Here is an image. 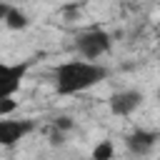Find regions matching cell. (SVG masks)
<instances>
[{
	"label": "cell",
	"mask_w": 160,
	"mask_h": 160,
	"mask_svg": "<svg viewBox=\"0 0 160 160\" xmlns=\"http://www.w3.org/2000/svg\"><path fill=\"white\" fill-rule=\"evenodd\" d=\"M110 70L95 60H68L60 62L52 70V85L58 95H78L85 92L90 88H95L98 82L108 80Z\"/></svg>",
	"instance_id": "1"
},
{
	"label": "cell",
	"mask_w": 160,
	"mask_h": 160,
	"mask_svg": "<svg viewBox=\"0 0 160 160\" xmlns=\"http://www.w3.org/2000/svg\"><path fill=\"white\" fill-rule=\"evenodd\" d=\"M75 48H78V52H80L82 60H98V58H102V55L110 52V48H112V35L105 32V30H100V28H92V30L78 35Z\"/></svg>",
	"instance_id": "2"
},
{
	"label": "cell",
	"mask_w": 160,
	"mask_h": 160,
	"mask_svg": "<svg viewBox=\"0 0 160 160\" xmlns=\"http://www.w3.org/2000/svg\"><path fill=\"white\" fill-rule=\"evenodd\" d=\"M30 65H32V60L0 62V100L12 98V95L20 90V85H22V80H25V75H28Z\"/></svg>",
	"instance_id": "3"
},
{
	"label": "cell",
	"mask_w": 160,
	"mask_h": 160,
	"mask_svg": "<svg viewBox=\"0 0 160 160\" xmlns=\"http://www.w3.org/2000/svg\"><path fill=\"white\" fill-rule=\"evenodd\" d=\"M32 130H35V122L30 118H20V120L0 118V145L2 148H12L20 140H25Z\"/></svg>",
	"instance_id": "4"
},
{
	"label": "cell",
	"mask_w": 160,
	"mask_h": 160,
	"mask_svg": "<svg viewBox=\"0 0 160 160\" xmlns=\"http://www.w3.org/2000/svg\"><path fill=\"white\" fill-rule=\"evenodd\" d=\"M142 100H145V95H142L140 90H120V92H112V95H110L108 105H110V112H112V115L128 118V115H132V112L142 105Z\"/></svg>",
	"instance_id": "5"
},
{
	"label": "cell",
	"mask_w": 160,
	"mask_h": 160,
	"mask_svg": "<svg viewBox=\"0 0 160 160\" xmlns=\"http://www.w3.org/2000/svg\"><path fill=\"white\" fill-rule=\"evenodd\" d=\"M158 145V132L155 130H148V128H135L128 138H125V148L130 155L135 158H145L155 150Z\"/></svg>",
	"instance_id": "6"
},
{
	"label": "cell",
	"mask_w": 160,
	"mask_h": 160,
	"mask_svg": "<svg viewBox=\"0 0 160 160\" xmlns=\"http://www.w3.org/2000/svg\"><path fill=\"white\" fill-rule=\"evenodd\" d=\"M10 30H25L28 25H30V18H28V12L25 10H20V8H12L10 5V10H8V15H5V20H2Z\"/></svg>",
	"instance_id": "7"
},
{
	"label": "cell",
	"mask_w": 160,
	"mask_h": 160,
	"mask_svg": "<svg viewBox=\"0 0 160 160\" xmlns=\"http://www.w3.org/2000/svg\"><path fill=\"white\" fill-rule=\"evenodd\" d=\"M112 155H115V145H112L110 140H100V142L92 148L90 160H112Z\"/></svg>",
	"instance_id": "8"
},
{
	"label": "cell",
	"mask_w": 160,
	"mask_h": 160,
	"mask_svg": "<svg viewBox=\"0 0 160 160\" xmlns=\"http://www.w3.org/2000/svg\"><path fill=\"white\" fill-rule=\"evenodd\" d=\"M72 125H75V122H72V118H70V115H58V118L52 120V128H55V130H60V132L72 130Z\"/></svg>",
	"instance_id": "9"
},
{
	"label": "cell",
	"mask_w": 160,
	"mask_h": 160,
	"mask_svg": "<svg viewBox=\"0 0 160 160\" xmlns=\"http://www.w3.org/2000/svg\"><path fill=\"white\" fill-rule=\"evenodd\" d=\"M15 108H18V102H15L12 98H5V100H0V118H8L10 112H15Z\"/></svg>",
	"instance_id": "10"
},
{
	"label": "cell",
	"mask_w": 160,
	"mask_h": 160,
	"mask_svg": "<svg viewBox=\"0 0 160 160\" xmlns=\"http://www.w3.org/2000/svg\"><path fill=\"white\" fill-rule=\"evenodd\" d=\"M62 142H65V132H60V130L52 128V130H50V145L58 148V145H62Z\"/></svg>",
	"instance_id": "11"
},
{
	"label": "cell",
	"mask_w": 160,
	"mask_h": 160,
	"mask_svg": "<svg viewBox=\"0 0 160 160\" xmlns=\"http://www.w3.org/2000/svg\"><path fill=\"white\" fill-rule=\"evenodd\" d=\"M8 10H10V5H8L5 0H0V22L5 20V15H8Z\"/></svg>",
	"instance_id": "12"
}]
</instances>
